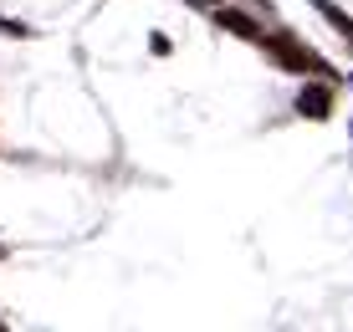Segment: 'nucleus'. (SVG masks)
I'll use <instances>...</instances> for the list:
<instances>
[{"label": "nucleus", "mask_w": 353, "mask_h": 332, "mask_svg": "<svg viewBox=\"0 0 353 332\" xmlns=\"http://www.w3.org/2000/svg\"><path fill=\"white\" fill-rule=\"evenodd\" d=\"M266 46H272V56L282 61V67H292V72H312V77H327V82L338 77V72L327 67V61H323L318 52H307V46H302L297 36H272Z\"/></svg>", "instance_id": "1"}, {"label": "nucleus", "mask_w": 353, "mask_h": 332, "mask_svg": "<svg viewBox=\"0 0 353 332\" xmlns=\"http://www.w3.org/2000/svg\"><path fill=\"white\" fill-rule=\"evenodd\" d=\"M297 113H302V118H312V123H323L327 113H333V82H327V77L307 82V87L297 92Z\"/></svg>", "instance_id": "2"}, {"label": "nucleus", "mask_w": 353, "mask_h": 332, "mask_svg": "<svg viewBox=\"0 0 353 332\" xmlns=\"http://www.w3.org/2000/svg\"><path fill=\"white\" fill-rule=\"evenodd\" d=\"M215 26H225L230 36H246V41H256V21H251L246 16V10H230V6H221V10H215Z\"/></svg>", "instance_id": "3"}, {"label": "nucleus", "mask_w": 353, "mask_h": 332, "mask_svg": "<svg viewBox=\"0 0 353 332\" xmlns=\"http://www.w3.org/2000/svg\"><path fill=\"white\" fill-rule=\"evenodd\" d=\"M312 6H318V16H323V21H333V31L343 36V41H353V16H348V10H338L333 0H312Z\"/></svg>", "instance_id": "4"}, {"label": "nucleus", "mask_w": 353, "mask_h": 332, "mask_svg": "<svg viewBox=\"0 0 353 332\" xmlns=\"http://www.w3.org/2000/svg\"><path fill=\"white\" fill-rule=\"evenodd\" d=\"M0 36H31V31L21 26V21H6V16H0Z\"/></svg>", "instance_id": "5"}]
</instances>
